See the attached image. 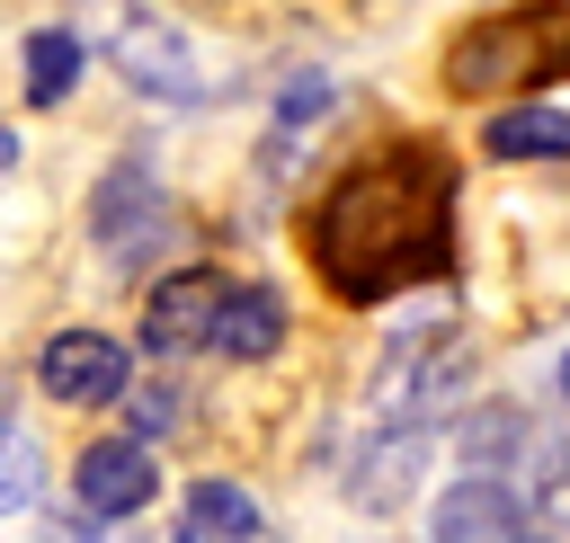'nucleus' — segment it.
<instances>
[{
    "label": "nucleus",
    "mask_w": 570,
    "mask_h": 543,
    "mask_svg": "<svg viewBox=\"0 0 570 543\" xmlns=\"http://www.w3.org/2000/svg\"><path fill=\"white\" fill-rule=\"evenodd\" d=\"M151 490H160V472H151L142 436H107L71 463V507H89V516H142Z\"/></svg>",
    "instance_id": "6e6552de"
},
{
    "label": "nucleus",
    "mask_w": 570,
    "mask_h": 543,
    "mask_svg": "<svg viewBox=\"0 0 570 543\" xmlns=\"http://www.w3.org/2000/svg\"><path fill=\"white\" fill-rule=\"evenodd\" d=\"M543 80H570V0H517L499 18H472L445 45L454 98H499V89H543Z\"/></svg>",
    "instance_id": "f03ea898"
},
{
    "label": "nucleus",
    "mask_w": 570,
    "mask_h": 543,
    "mask_svg": "<svg viewBox=\"0 0 570 543\" xmlns=\"http://www.w3.org/2000/svg\"><path fill=\"white\" fill-rule=\"evenodd\" d=\"M223 294H232L223 267H178V276H160L151 303H142V347H160V356H196V347L214 338Z\"/></svg>",
    "instance_id": "20e7f679"
},
{
    "label": "nucleus",
    "mask_w": 570,
    "mask_h": 543,
    "mask_svg": "<svg viewBox=\"0 0 570 543\" xmlns=\"http://www.w3.org/2000/svg\"><path fill=\"white\" fill-rule=\"evenodd\" d=\"M205 347H214V356H240V365L276 356V347H285V294H276V285L232 276V294H223V312H214V338H205Z\"/></svg>",
    "instance_id": "9d476101"
},
{
    "label": "nucleus",
    "mask_w": 570,
    "mask_h": 543,
    "mask_svg": "<svg viewBox=\"0 0 570 543\" xmlns=\"http://www.w3.org/2000/svg\"><path fill=\"white\" fill-rule=\"evenodd\" d=\"M0 160H18V142H9V125H0Z\"/></svg>",
    "instance_id": "a211bd4d"
},
{
    "label": "nucleus",
    "mask_w": 570,
    "mask_h": 543,
    "mask_svg": "<svg viewBox=\"0 0 570 543\" xmlns=\"http://www.w3.org/2000/svg\"><path fill=\"white\" fill-rule=\"evenodd\" d=\"M525 543H534V534H525Z\"/></svg>",
    "instance_id": "aec40b11"
},
{
    "label": "nucleus",
    "mask_w": 570,
    "mask_h": 543,
    "mask_svg": "<svg viewBox=\"0 0 570 543\" xmlns=\"http://www.w3.org/2000/svg\"><path fill=\"white\" fill-rule=\"evenodd\" d=\"M107 53H116V71H125L142 98H160V107H196V98H205L196 53H187V45H178V27H160V18H125Z\"/></svg>",
    "instance_id": "0eeeda50"
},
{
    "label": "nucleus",
    "mask_w": 570,
    "mask_h": 543,
    "mask_svg": "<svg viewBox=\"0 0 570 543\" xmlns=\"http://www.w3.org/2000/svg\"><path fill=\"white\" fill-rule=\"evenodd\" d=\"M36 383L71 409H107V401H125V347L107 329H62V338H45Z\"/></svg>",
    "instance_id": "39448f33"
},
{
    "label": "nucleus",
    "mask_w": 570,
    "mask_h": 543,
    "mask_svg": "<svg viewBox=\"0 0 570 543\" xmlns=\"http://www.w3.org/2000/svg\"><path fill=\"white\" fill-rule=\"evenodd\" d=\"M428 534H436V543H525V498H517V481L472 472V481H454V490L436 498Z\"/></svg>",
    "instance_id": "1a4fd4ad"
},
{
    "label": "nucleus",
    "mask_w": 570,
    "mask_h": 543,
    "mask_svg": "<svg viewBox=\"0 0 570 543\" xmlns=\"http://www.w3.org/2000/svg\"><path fill=\"white\" fill-rule=\"evenodd\" d=\"M561 392H570V356H561Z\"/></svg>",
    "instance_id": "6ab92c4d"
},
{
    "label": "nucleus",
    "mask_w": 570,
    "mask_h": 543,
    "mask_svg": "<svg viewBox=\"0 0 570 543\" xmlns=\"http://www.w3.org/2000/svg\"><path fill=\"white\" fill-rule=\"evenodd\" d=\"M71 80H80V36L71 27H36L27 36V98L36 107H62Z\"/></svg>",
    "instance_id": "ddd939ff"
},
{
    "label": "nucleus",
    "mask_w": 570,
    "mask_h": 543,
    "mask_svg": "<svg viewBox=\"0 0 570 543\" xmlns=\"http://www.w3.org/2000/svg\"><path fill=\"white\" fill-rule=\"evenodd\" d=\"M419 472H428V427L419 418H383L374 436H356V454H347V498L356 507H401L410 490H419Z\"/></svg>",
    "instance_id": "423d86ee"
},
{
    "label": "nucleus",
    "mask_w": 570,
    "mask_h": 543,
    "mask_svg": "<svg viewBox=\"0 0 570 543\" xmlns=\"http://www.w3.org/2000/svg\"><path fill=\"white\" fill-rule=\"evenodd\" d=\"M89 240H98L116 267H142V258L169 249V196H160V178H151L142 160H125V169L98 178V196H89Z\"/></svg>",
    "instance_id": "7ed1b4c3"
},
{
    "label": "nucleus",
    "mask_w": 570,
    "mask_h": 543,
    "mask_svg": "<svg viewBox=\"0 0 570 543\" xmlns=\"http://www.w3.org/2000/svg\"><path fill=\"white\" fill-rule=\"evenodd\" d=\"M36 490H45V445H36V427H27V418H9V409H0V516L36 507Z\"/></svg>",
    "instance_id": "4468645a"
},
{
    "label": "nucleus",
    "mask_w": 570,
    "mask_h": 543,
    "mask_svg": "<svg viewBox=\"0 0 570 543\" xmlns=\"http://www.w3.org/2000/svg\"><path fill=\"white\" fill-rule=\"evenodd\" d=\"M481 142H490V160H570V116L561 107H499Z\"/></svg>",
    "instance_id": "f8f14e48"
},
{
    "label": "nucleus",
    "mask_w": 570,
    "mask_h": 543,
    "mask_svg": "<svg viewBox=\"0 0 570 543\" xmlns=\"http://www.w3.org/2000/svg\"><path fill=\"white\" fill-rule=\"evenodd\" d=\"M45 543H142V534H134V516H89V507H71V516H53Z\"/></svg>",
    "instance_id": "dca6fc26"
},
{
    "label": "nucleus",
    "mask_w": 570,
    "mask_h": 543,
    "mask_svg": "<svg viewBox=\"0 0 570 543\" xmlns=\"http://www.w3.org/2000/svg\"><path fill=\"white\" fill-rule=\"evenodd\" d=\"M303 258L338 303H392L454 267V160L436 142H383L330 178L303 223Z\"/></svg>",
    "instance_id": "f257e3e1"
},
{
    "label": "nucleus",
    "mask_w": 570,
    "mask_h": 543,
    "mask_svg": "<svg viewBox=\"0 0 570 543\" xmlns=\"http://www.w3.org/2000/svg\"><path fill=\"white\" fill-rule=\"evenodd\" d=\"M321 107H330V80H321V71H303V80H294V89L276 98V134H294V125H312Z\"/></svg>",
    "instance_id": "f3484780"
},
{
    "label": "nucleus",
    "mask_w": 570,
    "mask_h": 543,
    "mask_svg": "<svg viewBox=\"0 0 570 543\" xmlns=\"http://www.w3.org/2000/svg\"><path fill=\"white\" fill-rule=\"evenodd\" d=\"M178 543H285L240 481H196L178 498Z\"/></svg>",
    "instance_id": "9b49d317"
},
{
    "label": "nucleus",
    "mask_w": 570,
    "mask_h": 543,
    "mask_svg": "<svg viewBox=\"0 0 570 543\" xmlns=\"http://www.w3.org/2000/svg\"><path fill=\"white\" fill-rule=\"evenodd\" d=\"M169 427H178V392H169V383H142V392L125 401V436L151 445V436H169Z\"/></svg>",
    "instance_id": "2eb2a0df"
}]
</instances>
